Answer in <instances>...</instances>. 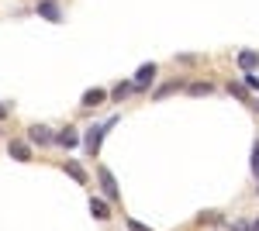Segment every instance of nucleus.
Instances as JSON below:
<instances>
[{
	"label": "nucleus",
	"mask_w": 259,
	"mask_h": 231,
	"mask_svg": "<svg viewBox=\"0 0 259 231\" xmlns=\"http://www.w3.org/2000/svg\"><path fill=\"white\" fill-rule=\"evenodd\" d=\"M118 121H121V117L114 114V117H107V121H100V124H90V128L83 131V152L90 155V159H97V155H100V145H104V135H107V131H111V128L118 124Z\"/></svg>",
	"instance_id": "obj_1"
},
{
	"label": "nucleus",
	"mask_w": 259,
	"mask_h": 231,
	"mask_svg": "<svg viewBox=\"0 0 259 231\" xmlns=\"http://www.w3.org/2000/svg\"><path fill=\"white\" fill-rule=\"evenodd\" d=\"M97 183H100V197H107L111 204H121V187L107 166H97Z\"/></svg>",
	"instance_id": "obj_2"
},
{
	"label": "nucleus",
	"mask_w": 259,
	"mask_h": 231,
	"mask_svg": "<svg viewBox=\"0 0 259 231\" xmlns=\"http://www.w3.org/2000/svg\"><path fill=\"white\" fill-rule=\"evenodd\" d=\"M156 76H159V66H156V62H142L139 69H135V76H132V83H135V94L149 90V86L156 83Z\"/></svg>",
	"instance_id": "obj_3"
},
{
	"label": "nucleus",
	"mask_w": 259,
	"mask_h": 231,
	"mask_svg": "<svg viewBox=\"0 0 259 231\" xmlns=\"http://www.w3.org/2000/svg\"><path fill=\"white\" fill-rule=\"evenodd\" d=\"M24 138H28L35 149H49V145H56V131H52L49 124H31Z\"/></svg>",
	"instance_id": "obj_4"
},
{
	"label": "nucleus",
	"mask_w": 259,
	"mask_h": 231,
	"mask_svg": "<svg viewBox=\"0 0 259 231\" xmlns=\"http://www.w3.org/2000/svg\"><path fill=\"white\" fill-rule=\"evenodd\" d=\"M31 149H35V145H31L28 138H11V142H7V155H11L14 162H31V155H35Z\"/></svg>",
	"instance_id": "obj_5"
},
{
	"label": "nucleus",
	"mask_w": 259,
	"mask_h": 231,
	"mask_svg": "<svg viewBox=\"0 0 259 231\" xmlns=\"http://www.w3.org/2000/svg\"><path fill=\"white\" fill-rule=\"evenodd\" d=\"M56 145H59V149H66V152H69V149H80V145H83V135L73 128V124H66V128H59V131H56Z\"/></svg>",
	"instance_id": "obj_6"
},
{
	"label": "nucleus",
	"mask_w": 259,
	"mask_h": 231,
	"mask_svg": "<svg viewBox=\"0 0 259 231\" xmlns=\"http://www.w3.org/2000/svg\"><path fill=\"white\" fill-rule=\"evenodd\" d=\"M35 14H38L41 21L59 24L62 21V7H59V0H38V4H35Z\"/></svg>",
	"instance_id": "obj_7"
},
{
	"label": "nucleus",
	"mask_w": 259,
	"mask_h": 231,
	"mask_svg": "<svg viewBox=\"0 0 259 231\" xmlns=\"http://www.w3.org/2000/svg\"><path fill=\"white\" fill-rule=\"evenodd\" d=\"M111 100V90H104V86H94V90H87V94L80 97V107H87V111H94V107H100V104H107Z\"/></svg>",
	"instance_id": "obj_8"
},
{
	"label": "nucleus",
	"mask_w": 259,
	"mask_h": 231,
	"mask_svg": "<svg viewBox=\"0 0 259 231\" xmlns=\"http://www.w3.org/2000/svg\"><path fill=\"white\" fill-rule=\"evenodd\" d=\"M235 66H239L242 73H256L259 69V49H242L239 56H235Z\"/></svg>",
	"instance_id": "obj_9"
},
{
	"label": "nucleus",
	"mask_w": 259,
	"mask_h": 231,
	"mask_svg": "<svg viewBox=\"0 0 259 231\" xmlns=\"http://www.w3.org/2000/svg\"><path fill=\"white\" fill-rule=\"evenodd\" d=\"M111 200L107 197H90V214H94V221H111Z\"/></svg>",
	"instance_id": "obj_10"
},
{
	"label": "nucleus",
	"mask_w": 259,
	"mask_h": 231,
	"mask_svg": "<svg viewBox=\"0 0 259 231\" xmlns=\"http://www.w3.org/2000/svg\"><path fill=\"white\" fill-rule=\"evenodd\" d=\"M62 169H66V176H69L73 183H80V187H87V183H90L87 169H83V166L76 162V159H66V162H62Z\"/></svg>",
	"instance_id": "obj_11"
},
{
	"label": "nucleus",
	"mask_w": 259,
	"mask_h": 231,
	"mask_svg": "<svg viewBox=\"0 0 259 231\" xmlns=\"http://www.w3.org/2000/svg\"><path fill=\"white\" fill-rule=\"evenodd\" d=\"M183 86H187L183 79H169V83H162V86H156V90H152V100H166L169 94H180Z\"/></svg>",
	"instance_id": "obj_12"
},
{
	"label": "nucleus",
	"mask_w": 259,
	"mask_h": 231,
	"mask_svg": "<svg viewBox=\"0 0 259 231\" xmlns=\"http://www.w3.org/2000/svg\"><path fill=\"white\" fill-rule=\"evenodd\" d=\"M128 94H135V83H132V79L111 86V100H114V104H124V97H128Z\"/></svg>",
	"instance_id": "obj_13"
},
{
	"label": "nucleus",
	"mask_w": 259,
	"mask_h": 231,
	"mask_svg": "<svg viewBox=\"0 0 259 231\" xmlns=\"http://www.w3.org/2000/svg\"><path fill=\"white\" fill-rule=\"evenodd\" d=\"M183 90H187L190 97H207V94H214V86H211L207 79H204V83H200V79H197V83H187Z\"/></svg>",
	"instance_id": "obj_14"
},
{
	"label": "nucleus",
	"mask_w": 259,
	"mask_h": 231,
	"mask_svg": "<svg viewBox=\"0 0 259 231\" xmlns=\"http://www.w3.org/2000/svg\"><path fill=\"white\" fill-rule=\"evenodd\" d=\"M228 94H232V97H239V100H245V104H249V86H245V83H228Z\"/></svg>",
	"instance_id": "obj_15"
},
{
	"label": "nucleus",
	"mask_w": 259,
	"mask_h": 231,
	"mask_svg": "<svg viewBox=\"0 0 259 231\" xmlns=\"http://www.w3.org/2000/svg\"><path fill=\"white\" fill-rule=\"evenodd\" d=\"M197 224H221V214L218 211H204L197 217Z\"/></svg>",
	"instance_id": "obj_16"
},
{
	"label": "nucleus",
	"mask_w": 259,
	"mask_h": 231,
	"mask_svg": "<svg viewBox=\"0 0 259 231\" xmlns=\"http://www.w3.org/2000/svg\"><path fill=\"white\" fill-rule=\"evenodd\" d=\"M242 83H245L249 90H259V76L256 73H242Z\"/></svg>",
	"instance_id": "obj_17"
},
{
	"label": "nucleus",
	"mask_w": 259,
	"mask_h": 231,
	"mask_svg": "<svg viewBox=\"0 0 259 231\" xmlns=\"http://www.w3.org/2000/svg\"><path fill=\"white\" fill-rule=\"evenodd\" d=\"M124 224H128V231H152L149 224H142V221H135V217H124Z\"/></svg>",
	"instance_id": "obj_18"
},
{
	"label": "nucleus",
	"mask_w": 259,
	"mask_h": 231,
	"mask_svg": "<svg viewBox=\"0 0 259 231\" xmlns=\"http://www.w3.org/2000/svg\"><path fill=\"white\" fill-rule=\"evenodd\" d=\"M252 176H259V138L252 142Z\"/></svg>",
	"instance_id": "obj_19"
},
{
	"label": "nucleus",
	"mask_w": 259,
	"mask_h": 231,
	"mask_svg": "<svg viewBox=\"0 0 259 231\" xmlns=\"http://www.w3.org/2000/svg\"><path fill=\"white\" fill-rule=\"evenodd\" d=\"M228 231H252V221H232Z\"/></svg>",
	"instance_id": "obj_20"
},
{
	"label": "nucleus",
	"mask_w": 259,
	"mask_h": 231,
	"mask_svg": "<svg viewBox=\"0 0 259 231\" xmlns=\"http://www.w3.org/2000/svg\"><path fill=\"white\" fill-rule=\"evenodd\" d=\"M11 117V104H0V121H7Z\"/></svg>",
	"instance_id": "obj_21"
},
{
	"label": "nucleus",
	"mask_w": 259,
	"mask_h": 231,
	"mask_svg": "<svg viewBox=\"0 0 259 231\" xmlns=\"http://www.w3.org/2000/svg\"><path fill=\"white\" fill-rule=\"evenodd\" d=\"M252 231H259V217H256V221H252Z\"/></svg>",
	"instance_id": "obj_22"
},
{
	"label": "nucleus",
	"mask_w": 259,
	"mask_h": 231,
	"mask_svg": "<svg viewBox=\"0 0 259 231\" xmlns=\"http://www.w3.org/2000/svg\"><path fill=\"white\" fill-rule=\"evenodd\" d=\"M256 190H259V176H256Z\"/></svg>",
	"instance_id": "obj_23"
}]
</instances>
